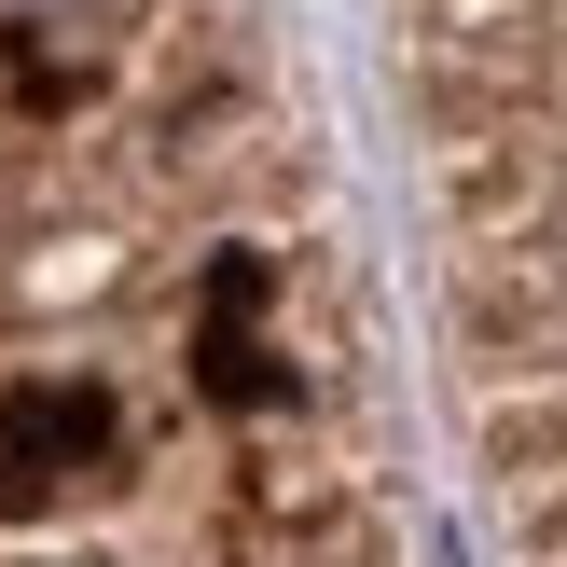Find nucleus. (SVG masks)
<instances>
[{
	"label": "nucleus",
	"mask_w": 567,
	"mask_h": 567,
	"mask_svg": "<svg viewBox=\"0 0 567 567\" xmlns=\"http://www.w3.org/2000/svg\"><path fill=\"white\" fill-rule=\"evenodd\" d=\"M0 567H430L277 0H0Z\"/></svg>",
	"instance_id": "f257e3e1"
},
{
	"label": "nucleus",
	"mask_w": 567,
	"mask_h": 567,
	"mask_svg": "<svg viewBox=\"0 0 567 567\" xmlns=\"http://www.w3.org/2000/svg\"><path fill=\"white\" fill-rule=\"evenodd\" d=\"M430 360L498 567H567V0H388Z\"/></svg>",
	"instance_id": "f03ea898"
}]
</instances>
